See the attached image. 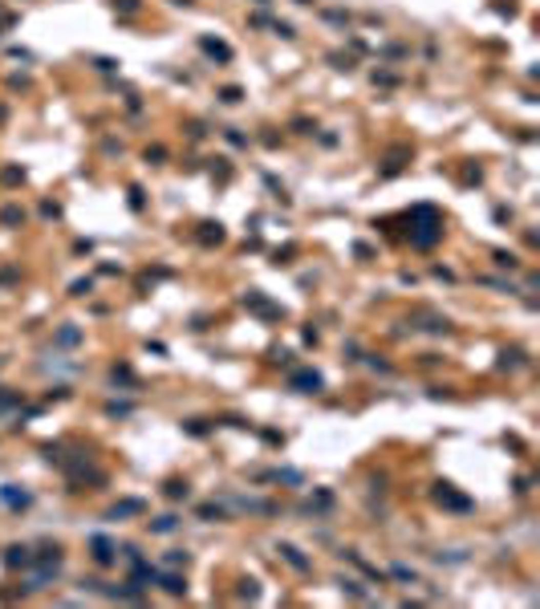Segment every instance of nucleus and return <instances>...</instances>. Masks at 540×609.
<instances>
[{"label":"nucleus","instance_id":"1","mask_svg":"<svg viewBox=\"0 0 540 609\" xmlns=\"http://www.w3.org/2000/svg\"><path fill=\"white\" fill-rule=\"evenodd\" d=\"M94 560H98V564H110V560H114V549H110V540H102V536L94 540Z\"/></svg>","mask_w":540,"mask_h":609},{"label":"nucleus","instance_id":"2","mask_svg":"<svg viewBox=\"0 0 540 609\" xmlns=\"http://www.w3.org/2000/svg\"><path fill=\"white\" fill-rule=\"evenodd\" d=\"M293 386H305V390H321V378H317V374H297V378H293Z\"/></svg>","mask_w":540,"mask_h":609},{"label":"nucleus","instance_id":"3","mask_svg":"<svg viewBox=\"0 0 540 609\" xmlns=\"http://www.w3.org/2000/svg\"><path fill=\"white\" fill-rule=\"evenodd\" d=\"M280 553L288 556V560H293V564H297V569H309V560H305V556H297V549H293V544H284V549H280Z\"/></svg>","mask_w":540,"mask_h":609},{"label":"nucleus","instance_id":"4","mask_svg":"<svg viewBox=\"0 0 540 609\" xmlns=\"http://www.w3.org/2000/svg\"><path fill=\"white\" fill-rule=\"evenodd\" d=\"M162 585H167L171 593H183V577H175V573H167V577H162Z\"/></svg>","mask_w":540,"mask_h":609}]
</instances>
